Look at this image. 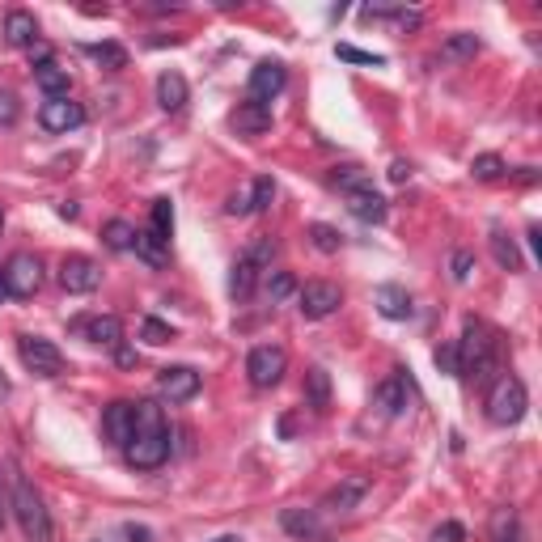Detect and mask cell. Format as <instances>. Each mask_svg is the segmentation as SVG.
<instances>
[{
	"label": "cell",
	"mask_w": 542,
	"mask_h": 542,
	"mask_svg": "<svg viewBox=\"0 0 542 542\" xmlns=\"http://www.w3.org/2000/svg\"><path fill=\"white\" fill-rule=\"evenodd\" d=\"M123 454H128L136 471H157V466L170 458V428H166V415H161L157 403H136L132 441L123 445Z\"/></svg>",
	"instance_id": "obj_1"
},
{
	"label": "cell",
	"mask_w": 542,
	"mask_h": 542,
	"mask_svg": "<svg viewBox=\"0 0 542 542\" xmlns=\"http://www.w3.org/2000/svg\"><path fill=\"white\" fill-rule=\"evenodd\" d=\"M9 509L17 517V526H22L26 542H51V513H47V504L30 487V479L17 475V471H13V487H9Z\"/></svg>",
	"instance_id": "obj_2"
},
{
	"label": "cell",
	"mask_w": 542,
	"mask_h": 542,
	"mask_svg": "<svg viewBox=\"0 0 542 542\" xmlns=\"http://www.w3.org/2000/svg\"><path fill=\"white\" fill-rule=\"evenodd\" d=\"M458 348V373H471V377H487L492 373V365H496V339H492V331L483 327V322H466V331H462V339L454 343Z\"/></svg>",
	"instance_id": "obj_3"
},
{
	"label": "cell",
	"mask_w": 542,
	"mask_h": 542,
	"mask_svg": "<svg viewBox=\"0 0 542 542\" xmlns=\"http://www.w3.org/2000/svg\"><path fill=\"white\" fill-rule=\"evenodd\" d=\"M271 259H276V242H271V238H259L238 263H233V271H229V297H233V301H246L250 293H255V288H259V276L271 267Z\"/></svg>",
	"instance_id": "obj_4"
},
{
	"label": "cell",
	"mask_w": 542,
	"mask_h": 542,
	"mask_svg": "<svg viewBox=\"0 0 542 542\" xmlns=\"http://www.w3.org/2000/svg\"><path fill=\"white\" fill-rule=\"evenodd\" d=\"M526 407H530V394H526V386H521V377H513V373H504L492 386V394H487V415H492V424L509 428L526 415Z\"/></svg>",
	"instance_id": "obj_5"
},
{
	"label": "cell",
	"mask_w": 542,
	"mask_h": 542,
	"mask_svg": "<svg viewBox=\"0 0 542 542\" xmlns=\"http://www.w3.org/2000/svg\"><path fill=\"white\" fill-rule=\"evenodd\" d=\"M246 373H250V386L255 390L280 386V377L288 373V352L280 343H259V348L246 356Z\"/></svg>",
	"instance_id": "obj_6"
},
{
	"label": "cell",
	"mask_w": 542,
	"mask_h": 542,
	"mask_svg": "<svg viewBox=\"0 0 542 542\" xmlns=\"http://www.w3.org/2000/svg\"><path fill=\"white\" fill-rule=\"evenodd\" d=\"M17 356L34 377H60L64 373V352L51 339L39 335H17Z\"/></svg>",
	"instance_id": "obj_7"
},
{
	"label": "cell",
	"mask_w": 542,
	"mask_h": 542,
	"mask_svg": "<svg viewBox=\"0 0 542 542\" xmlns=\"http://www.w3.org/2000/svg\"><path fill=\"white\" fill-rule=\"evenodd\" d=\"M43 288V263L39 255H30V250H17V255L5 263V293L9 297H34Z\"/></svg>",
	"instance_id": "obj_8"
},
{
	"label": "cell",
	"mask_w": 542,
	"mask_h": 542,
	"mask_svg": "<svg viewBox=\"0 0 542 542\" xmlns=\"http://www.w3.org/2000/svg\"><path fill=\"white\" fill-rule=\"evenodd\" d=\"M339 305H343V293H339V288H335L331 280H310V284H305L301 293H297V310H301L305 318H310V322L331 318V314L339 310Z\"/></svg>",
	"instance_id": "obj_9"
},
{
	"label": "cell",
	"mask_w": 542,
	"mask_h": 542,
	"mask_svg": "<svg viewBox=\"0 0 542 542\" xmlns=\"http://www.w3.org/2000/svg\"><path fill=\"white\" fill-rule=\"evenodd\" d=\"M102 284V267L94 259H85V255H68L60 263V288L64 293H94V288Z\"/></svg>",
	"instance_id": "obj_10"
},
{
	"label": "cell",
	"mask_w": 542,
	"mask_h": 542,
	"mask_svg": "<svg viewBox=\"0 0 542 542\" xmlns=\"http://www.w3.org/2000/svg\"><path fill=\"white\" fill-rule=\"evenodd\" d=\"M284 81H288V72H284V64L280 60H263V64H255L250 68V81H246V94H250V102H259V106H267L271 98L284 89Z\"/></svg>",
	"instance_id": "obj_11"
},
{
	"label": "cell",
	"mask_w": 542,
	"mask_h": 542,
	"mask_svg": "<svg viewBox=\"0 0 542 542\" xmlns=\"http://www.w3.org/2000/svg\"><path fill=\"white\" fill-rule=\"evenodd\" d=\"M39 123L47 132H72L85 123V111H81V102H72V98H47L39 111Z\"/></svg>",
	"instance_id": "obj_12"
},
{
	"label": "cell",
	"mask_w": 542,
	"mask_h": 542,
	"mask_svg": "<svg viewBox=\"0 0 542 542\" xmlns=\"http://www.w3.org/2000/svg\"><path fill=\"white\" fill-rule=\"evenodd\" d=\"M157 390L166 394L170 403H187V399H195V394H200V373L187 369V365L161 369V377H157Z\"/></svg>",
	"instance_id": "obj_13"
},
{
	"label": "cell",
	"mask_w": 542,
	"mask_h": 542,
	"mask_svg": "<svg viewBox=\"0 0 542 542\" xmlns=\"http://www.w3.org/2000/svg\"><path fill=\"white\" fill-rule=\"evenodd\" d=\"M72 331L85 335L89 343H98V348H119L123 322L115 314H94V318H77V322H72Z\"/></svg>",
	"instance_id": "obj_14"
},
{
	"label": "cell",
	"mask_w": 542,
	"mask_h": 542,
	"mask_svg": "<svg viewBox=\"0 0 542 542\" xmlns=\"http://www.w3.org/2000/svg\"><path fill=\"white\" fill-rule=\"evenodd\" d=\"M365 492H369V479L365 475H348V479H339L331 492H327V500H322V509H335V513H348V509H356L360 500H365Z\"/></svg>",
	"instance_id": "obj_15"
},
{
	"label": "cell",
	"mask_w": 542,
	"mask_h": 542,
	"mask_svg": "<svg viewBox=\"0 0 542 542\" xmlns=\"http://www.w3.org/2000/svg\"><path fill=\"white\" fill-rule=\"evenodd\" d=\"M373 407L382 411L386 420H394V415H403V411H407V377H399V373L386 377V382L373 390Z\"/></svg>",
	"instance_id": "obj_16"
},
{
	"label": "cell",
	"mask_w": 542,
	"mask_h": 542,
	"mask_svg": "<svg viewBox=\"0 0 542 542\" xmlns=\"http://www.w3.org/2000/svg\"><path fill=\"white\" fill-rule=\"evenodd\" d=\"M229 123H233V132H238V136L255 140V136H263L271 128V111H267V106H259V102H242L238 111L229 115Z\"/></svg>",
	"instance_id": "obj_17"
},
{
	"label": "cell",
	"mask_w": 542,
	"mask_h": 542,
	"mask_svg": "<svg viewBox=\"0 0 542 542\" xmlns=\"http://www.w3.org/2000/svg\"><path fill=\"white\" fill-rule=\"evenodd\" d=\"M479 34H471V30H458V34H449V39L441 43V51H437V64H466V60H475L479 56Z\"/></svg>",
	"instance_id": "obj_18"
},
{
	"label": "cell",
	"mask_w": 542,
	"mask_h": 542,
	"mask_svg": "<svg viewBox=\"0 0 542 542\" xmlns=\"http://www.w3.org/2000/svg\"><path fill=\"white\" fill-rule=\"evenodd\" d=\"M348 212L356 216V221H365V225H382L386 221V200L373 187H360V191L348 195Z\"/></svg>",
	"instance_id": "obj_19"
},
{
	"label": "cell",
	"mask_w": 542,
	"mask_h": 542,
	"mask_svg": "<svg viewBox=\"0 0 542 542\" xmlns=\"http://www.w3.org/2000/svg\"><path fill=\"white\" fill-rule=\"evenodd\" d=\"M187 98H191V89H187L183 72H161L157 77V106L161 111H183Z\"/></svg>",
	"instance_id": "obj_20"
},
{
	"label": "cell",
	"mask_w": 542,
	"mask_h": 542,
	"mask_svg": "<svg viewBox=\"0 0 542 542\" xmlns=\"http://www.w3.org/2000/svg\"><path fill=\"white\" fill-rule=\"evenodd\" d=\"M377 314L390 318V322L411 318V297H407V288H399V284H382V288H377Z\"/></svg>",
	"instance_id": "obj_21"
},
{
	"label": "cell",
	"mask_w": 542,
	"mask_h": 542,
	"mask_svg": "<svg viewBox=\"0 0 542 542\" xmlns=\"http://www.w3.org/2000/svg\"><path fill=\"white\" fill-rule=\"evenodd\" d=\"M132 411H136V403H111V407H106L102 428H106V437H111L115 445L132 441Z\"/></svg>",
	"instance_id": "obj_22"
},
{
	"label": "cell",
	"mask_w": 542,
	"mask_h": 542,
	"mask_svg": "<svg viewBox=\"0 0 542 542\" xmlns=\"http://www.w3.org/2000/svg\"><path fill=\"white\" fill-rule=\"evenodd\" d=\"M5 39H9L13 47H34V43H39V22H34V13L13 9V13L5 17Z\"/></svg>",
	"instance_id": "obj_23"
},
{
	"label": "cell",
	"mask_w": 542,
	"mask_h": 542,
	"mask_svg": "<svg viewBox=\"0 0 542 542\" xmlns=\"http://www.w3.org/2000/svg\"><path fill=\"white\" fill-rule=\"evenodd\" d=\"M34 85H39L47 98H68V68H60L56 60L34 64Z\"/></svg>",
	"instance_id": "obj_24"
},
{
	"label": "cell",
	"mask_w": 542,
	"mask_h": 542,
	"mask_svg": "<svg viewBox=\"0 0 542 542\" xmlns=\"http://www.w3.org/2000/svg\"><path fill=\"white\" fill-rule=\"evenodd\" d=\"M280 526L293 538H322V517L314 509H284Z\"/></svg>",
	"instance_id": "obj_25"
},
{
	"label": "cell",
	"mask_w": 542,
	"mask_h": 542,
	"mask_svg": "<svg viewBox=\"0 0 542 542\" xmlns=\"http://www.w3.org/2000/svg\"><path fill=\"white\" fill-rule=\"evenodd\" d=\"M305 399H310L314 411H327L331 407V377H327V369H310V373H305Z\"/></svg>",
	"instance_id": "obj_26"
},
{
	"label": "cell",
	"mask_w": 542,
	"mask_h": 542,
	"mask_svg": "<svg viewBox=\"0 0 542 542\" xmlns=\"http://www.w3.org/2000/svg\"><path fill=\"white\" fill-rule=\"evenodd\" d=\"M102 242L111 250H119V255H123V250H136V225H128V221H119V216H115V221L102 225Z\"/></svg>",
	"instance_id": "obj_27"
},
{
	"label": "cell",
	"mask_w": 542,
	"mask_h": 542,
	"mask_svg": "<svg viewBox=\"0 0 542 542\" xmlns=\"http://www.w3.org/2000/svg\"><path fill=\"white\" fill-rule=\"evenodd\" d=\"M365 22H390L394 30H415L420 26V13L415 9H365Z\"/></svg>",
	"instance_id": "obj_28"
},
{
	"label": "cell",
	"mask_w": 542,
	"mask_h": 542,
	"mask_svg": "<svg viewBox=\"0 0 542 542\" xmlns=\"http://www.w3.org/2000/svg\"><path fill=\"white\" fill-rule=\"evenodd\" d=\"M492 255H496V263L504 267V271H521V255H517V242L509 238V233H492Z\"/></svg>",
	"instance_id": "obj_29"
},
{
	"label": "cell",
	"mask_w": 542,
	"mask_h": 542,
	"mask_svg": "<svg viewBox=\"0 0 542 542\" xmlns=\"http://www.w3.org/2000/svg\"><path fill=\"white\" fill-rule=\"evenodd\" d=\"M136 255H140L144 263L161 267V263H166V242H161V238H153L149 229H136Z\"/></svg>",
	"instance_id": "obj_30"
},
{
	"label": "cell",
	"mask_w": 542,
	"mask_h": 542,
	"mask_svg": "<svg viewBox=\"0 0 542 542\" xmlns=\"http://www.w3.org/2000/svg\"><path fill=\"white\" fill-rule=\"evenodd\" d=\"M331 187H339L343 195H352V191H360V187H369V174L360 170V166H335V170H331Z\"/></svg>",
	"instance_id": "obj_31"
},
{
	"label": "cell",
	"mask_w": 542,
	"mask_h": 542,
	"mask_svg": "<svg viewBox=\"0 0 542 542\" xmlns=\"http://www.w3.org/2000/svg\"><path fill=\"white\" fill-rule=\"evenodd\" d=\"M149 233L170 246V233H174V204L170 200H153V225H149Z\"/></svg>",
	"instance_id": "obj_32"
},
{
	"label": "cell",
	"mask_w": 542,
	"mask_h": 542,
	"mask_svg": "<svg viewBox=\"0 0 542 542\" xmlns=\"http://www.w3.org/2000/svg\"><path fill=\"white\" fill-rule=\"evenodd\" d=\"M89 56H94L102 68H111V72L128 68V51H123L119 43H94V47H89Z\"/></svg>",
	"instance_id": "obj_33"
},
{
	"label": "cell",
	"mask_w": 542,
	"mask_h": 542,
	"mask_svg": "<svg viewBox=\"0 0 542 542\" xmlns=\"http://www.w3.org/2000/svg\"><path fill=\"white\" fill-rule=\"evenodd\" d=\"M496 542H526V530H521V521L513 509H504L496 517Z\"/></svg>",
	"instance_id": "obj_34"
},
{
	"label": "cell",
	"mask_w": 542,
	"mask_h": 542,
	"mask_svg": "<svg viewBox=\"0 0 542 542\" xmlns=\"http://www.w3.org/2000/svg\"><path fill=\"white\" fill-rule=\"evenodd\" d=\"M335 56L348 60V64H369V68H382V64H386V56H377V51H360V47H352V43H339Z\"/></svg>",
	"instance_id": "obj_35"
},
{
	"label": "cell",
	"mask_w": 542,
	"mask_h": 542,
	"mask_svg": "<svg viewBox=\"0 0 542 542\" xmlns=\"http://www.w3.org/2000/svg\"><path fill=\"white\" fill-rule=\"evenodd\" d=\"M471 174L479 178V183H492V178H500V174H504V161H500L496 153H483V157H475V161H471Z\"/></svg>",
	"instance_id": "obj_36"
},
{
	"label": "cell",
	"mask_w": 542,
	"mask_h": 542,
	"mask_svg": "<svg viewBox=\"0 0 542 542\" xmlns=\"http://www.w3.org/2000/svg\"><path fill=\"white\" fill-rule=\"evenodd\" d=\"M293 293H297L293 276H288V271H271V276H267V297L271 301H284V297H293Z\"/></svg>",
	"instance_id": "obj_37"
},
{
	"label": "cell",
	"mask_w": 542,
	"mask_h": 542,
	"mask_svg": "<svg viewBox=\"0 0 542 542\" xmlns=\"http://www.w3.org/2000/svg\"><path fill=\"white\" fill-rule=\"evenodd\" d=\"M140 335H144V343H153V348H161V343H170V339H174V331H170L161 318H144Z\"/></svg>",
	"instance_id": "obj_38"
},
{
	"label": "cell",
	"mask_w": 542,
	"mask_h": 542,
	"mask_svg": "<svg viewBox=\"0 0 542 542\" xmlns=\"http://www.w3.org/2000/svg\"><path fill=\"white\" fill-rule=\"evenodd\" d=\"M449 271H454L458 284H466V280L475 276V255H471V250H454V259H449Z\"/></svg>",
	"instance_id": "obj_39"
},
{
	"label": "cell",
	"mask_w": 542,
	"mask_h": 542,
	"mask_svg": "<svg viewBox=\"0 0 542 542\" xmlns=\"http://www.w3.org/2000/svg\"><path fill=\"white\" fill-rule=\"evenodd\" d=\"M310 238H314V246H318V250H327V255H335V250L343 246L339 229H331V225H314V229H310Z\"/></svg>",
	"instance_id": "obj_40"
},
{
	"label": "cell",
	"mask_w": 542,
	"mask_h": 542,
	"mask_svg": "<svg viewBox=\"0 0 542 542\" xmlns=\"http://www.w3.org/2000/svg\"><path fill=\"white\" fill-rule=\"evenodd\" d=\"M250 200H255V212L267 208L276 200V183H271V178H255V183H250Z\"/></svg>",
	"instance_id": "obj_41"
},
{
	"label": "cell",
	"mask_w": 542,
	"mask_h": 542,
	"mask_svg": "<svg viewBox=\"0 0 542 542\" xmlns=\"http://www.w3.org/2000/svg\"><path fill=\"white\" fill-rule=\"evenodd\" d=\"M17 115H22V106H17V94L0 89V128H13Z\"/></svg>",
	"instance_id": "obj_42"
},
{
	"label": "cell",
	"mask_w": 542,
	"mask_h": 542,
	"mask_svg": "<svg viewBox=\"0 0 542 542\" xmlns=\"http://www.w3.org/2000/svg\"><path fill=\"white\" fill-rule=\"evenodd\" d=\"M437 369H441V373H449V377H462V373H458V348H454V343H445V348H437Z\"/></svg>",
	"instance_id": "obj_43"
},
{
	"label": "cell",
	"mask_w": 542,
	"mask_h": 542,
	"mask_svg": "<svg viewBox=\"0 0 542 542\" xmlns=\"http://www.w3.org/2000/svg\"><path fill=\"white\" fill-rule=\"evenodd\" d=\"M225 208H229L233 216H246V212H255V200H250V187H242V191H233Z\"/></svg>",
	"instance_id": "obj_44"
},
{
	"label": "cell",
	"mask_w": 542,
	"mask_h": 542,
	"mask_svg": "<svg viewBox=\"0 0 542 542\" xmlns=\"http://www.w3.org/2000/svg\"><path fill=\"white\" fill-rule=\"evenodd\" d=\"M437 542H466V530L458 526V521H445V526H437V534H432Z\"/></svg>",
	"instance_id": "obj_45"
},
{
	"label": "cell",
	"mask_w": 542,
	"mask_h": 542,
	"mask_svg": "<svg viewBox=\"0 0 542 542\" xmlns=\"http://www.w3.org/2000/svg\"><path fill=\"white\" fill-rule=\"evenodd\" d=\"M123 534H128V542H153V534L144 526H123Z\"/></svg>",
	"instance_id": "obj_46"
},
{
	"label": "cell",
	"mask_w": 542,
	"mask_h": 542,
	"mask_svg": "<svg viewBox=\"0 0 542 542\" xmlns=\"http://www.w3.org/2000/svg\"><path fill=\"white\" fill-rule=\"evenodd\" d=\"M390 178H394V183H407V178H411V166H407V161H394V166H390Z\"/></svg>",
	"instance_id": "obj_47"
},
{
	"label": "cell",
	"mask_w": 542,
	"mask_h": 542,
	"mask_svg": "<svg viewBox=\"0 0 542 542\" xmlns=\"http://www.w3.org/2000/svg\"><path fill=\"white\" fill-rule=\"evenodd\" d=\"M5 513H9V496H5V475H0V526H5Z\"/></svg>",
	"instance_id": "obj_48"
},
{
	"label": "cell",
	"mask_w": 542,
	"mask_h": 542,
	"mask_svg": "<svg viewBox=\"0 0 542 542\" xmlns=\"http://www.w3.org/2000/svg\"><path fill=\"white\" fill-rule=\"evenodd\" d=\"M9 390H13V386H9V377H5V369H0V399H9Z\"/></svg>",
	"instance_id": "obj_49"
},
{
	"label": "cell",
	"mask_w": 542,
	"mask_h": 542,
	"mask_svg": "<svg viewBox=\"0 0 542 542\" xmlns=\"http://www.w3.org/2000/svg\"><path fill=\"white\" fill-rule=\"evenodd\" d=\"M9 293H5V267H0V301H5Z\"/></svg>",
	"instance_id": "obj_50"
},
{
	"label": "cell",
	"mask_w": 542,
	"mask_h": 542,
	"mask_svg": "<svg viewBox=\"0 0 542 542\" xmlns=\"http://www.w3.org/2000/svg\"><path fill=\"white\" fill-rule=\"evenodd\" d=\"M216 542H242V538H233V534H225V538H216Z\"/></svg>",
	"instance_id": "obj_51"
},
{
	"label": "cell",
	"mask_w": 542,
	"mask_h": 542,
	"mask_svg": "<svg viewBox=\"0 0 542 542\" xmlns=\"http://www.w3.org/2000/svg\"><path fill=\"white\" fill-rule=\"evenodd\" d=\"M94 542H102V538H94Z\"/></svg>",
	"instance_id": "obj_52"
}]
</instances>
